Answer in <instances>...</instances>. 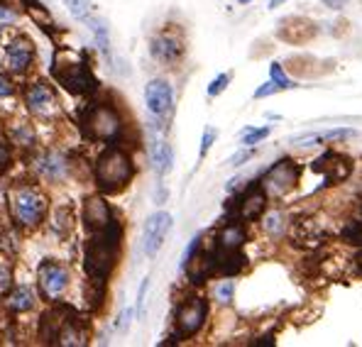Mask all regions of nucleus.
<instances>
[{
    "mask_svg": "<svg viewBox=\"0 0 362 347\" xmlns=\"http://www.w3.org/2000/svg\"><path fill=\"white\" fill-rule=\"evenodd\" d=\"M91 243L86 245V271L91 279H100L113 271L118 262V252H120V225L113 221L105 225L103 230L91 232Z\"/></svg>",
    "mask_w": 362,
    "mask_h": 347,
    "instance_id": "f257e3e1",
    "label": "nucleus"
},
{
    "mask_svg": "<svg viewBox=\"0 0 362 347\" xmlns=\"http://www.w3.org/2000/svg\"><path fill=\"white\" fill-rule=\"evenodd\" d=\"M132 174H135L132 159L127 157V152L118 147H108L96 161V181H98L100 191L105 193L123 191L130 183Z\"/></svg>",
    "mask_w": 362,
    "mask_h": 347,
    "instance_id": "f03ea898",
    "label": "nucleus"
},
{
    "mask_svg": "<svg viewBox=\"0 0 362 347\" xmlns=\"http://www.w3.org/2000/svg\"><path fill=\"white\" fill-rule=\"evenodd\" d=\"M83 127H86L88 137L100 139V142H116L120 137L123 122L116 108H110L105 103H98L94 108H88L83 115Z\"/></svg>",
    "mask_w": 362,
    "mask_h": 347,
    "instance_id": "7ed1b4c3",
    "label": "nucleus"
},
{
    "mask_svg": "<svg viewBox=\"0 0 362 347\" xmlns=\"http://www.w3.org/2000/svg\"><path fill=\"white\" fill-rule=\"evenodd\" d=\"M299 177H301V166L297 161L279 159L267 169L262 179V188L267 191V196H286L289 191L297 188Z\"/></svg>",
    "mask_w": 362,
    "mask_h": 347,
    "instance_id": "20e7f679",
    "label": "nucleus"
},
{
    "mask_svg": "<svg viewBox=\"0 0 362 347\" xmlns=\"http://www.w3.org/2000/svg\"><path fill=\"white\" fill-rule=\"evenodd\" d=\"M12 213L20 225L34 227L42 223L44 213H47V199L34 188H20L12 196Z\"/></svg>",
    "mask_w": 362,
    "mask_h": 347,
    "instance_id": "39448f33",
    "label": "nucleus"
},
{
    "mask_svg": "<svg viewBox=\"0 0 362 347\" xmlns=\"http://www.w3.org/2000/svg\"><path fill=\"white\" fill-rule=\"evenodd\" d=\"M209 318V303L201 296L184 298L176 309V337H191Z\"/></svg>",
    "mask_w": 362,
    "mask_h": 347,
    "instance_id": "423d86ee",
    "label": "nucleus"
},
{
    "mask_svg": "<svg viewBox=\"0 0 362 347\" xmlns=\"http://www.w3.org/2000/svg\"><path fill=\"white\" fill-rule=\"evenodd\" d=\"M311 169L319 171V174H323L328 183H343L345 179H350V174H352L355 166H352V159L348 155H341V152L328 149V152H323L319 159L313 161Z\"/></svg>",
    "mask_w": 362,
    "mask_h": 347,
    "instance_id": "0eeeda50",
    "label": "nucleus"
},
{
    "mask_svg": "<svg viewBox=\"0 0 362 347\" xmlns=\"http://www.w3.org/2000/svg\"><path fill=\"white\" fill-rule=\"evenodd\" d=\"M54 74L61 81V86L74 91V93H94L96 91V78L86 64H66V67L56 69Z\"/></svg>",
    "mask_w": 362,
    "mask_h": 347,
    "instance_id": "6e6552de",
    "label": "nucleus"
},
{
    "mask_svg": "<svg viewBox=\"0 0 362 347\" xmlns=\"http://www.w3.org/2000/svg\"><path fill=\"white\" fill-rule=\"evenodd\" d=\"M171 227V215L160 210V213H152L145 223V230H142V247L147 257H154L160 252L162 243H164L167 232Z\"/></svg>",
    "mask_w": 362,
    "mask_h": 347,
    "instance_id": "1a4fd4ad",
    "label": "nucleus"
},
{
    "mask_svg": "<svg viewBox=\"0 0 362 347\" xmlns=\"http://www.w3.org/2000/svg\"><path fill=\"white\" fill-rule=\"evenodd\" d=\"M66 287H69V271L59 262H44L39 267V289L44 298L56 301L66 291Z\"/></svg>",
    "mask_w": 362,
    "mask_h": 347,
    "instance_id": "9d476101",
    "label": "nucleus"
},
{
    "mask_svg": "<svg viewBox=\"0 0 362 347\" xmlns=\"http://www.w3.org/2000/svg\"><path fill=\"white\" fill-rule=\"evenodd\" d=\"M145 103H147L152 115H157V117L169 115L171 105H174V91H171L169 81H164V78L149 81L147 89H145Z\"/></svg>",
    "mask_w": 362,
    "mask_h": 347,
    "instance_id": "9b49d317",
    "label": "nucleus"
},
{
    "mask_svg": "<svg viewBox=\"0 0 362 347\" xmlns=\"http://www.w3.org/2000/svg\"><path fill=\"white\" fill-rule=\"evenodd\" d=\"M267 208V191L262 188V183H253L237 201L235 210L240 221H257L259 215Z\"/></svg>",
    "mask_w": 362,
    "mask_h": 347,
    "instance_id": "f8f14e48",
    "label": "nucleus"
},
{
    "mask_svg": "<svg viewBox=\"0 0 362 347\" xmlns=\"http://www.w3.org/2000/svg\"><path fill=\"white\" fill-rule=\"evenodd\" d=\"M313 34H316V27L306 17H286V20L279 23V30H277V37L289 42V45H304Z\"/></svg>",
    "mask_w": 362,
    "mask_h": 347,
    "instance_id": "ddd939ff",
    "label": "nucleus"
},
{
    "mask_svg": "<svg viewBox=\"0 0 362 347\" xmlns=\"http://www.w3.org/2000/svg\"><path fill=\"white\" fill-rule=\"evenodd\" d=\"M152 56L160 64H176L184 54V45H181V39L171 32H162L152 39V47H149Z\"/></svg>",
    "mask_w": 362,
    "mask_h": 347,
    "instance_id": "4468645a",
    "label": "nucleus"
},
{
    "mask_svg": "<svg viewBox=\"0 0 362 347\" xmlns=\"http://www.w3.org/2000/svg\"><path fill=\"white\" fill-rule=\"evenodd\" d=\"M32 59H34V47L30 39L17 37L6 47V61H8V67H10V71H15V74L28 71Z\"/></svg>",
    "mask_w": 362,
    "mask_h": 347,
    "instance_id": "2eb2a0df",
    "label": "nucleus"
},
{
    "mask_svg": "<svg viewBox=\"0 0 362 347\" xmlns=\"http://www.w3.org/2000/svg\"><path fill=\"white\" fill-rule=\"evenodd\" d=\"M113 221H116V218H113V213H110L108 203H105L103 199L94 196V199L86 201V205H83V225L91 232L103 230V227L110 225Z\"/></svg>",
    "mask_w": 362,
    "mask_h": 347,
    "instance_id": "dca6fc26",
    "label": "nucleus"
},
{
    "mask_svg": "<svg viewBox=\"0 0 362 347\" xmlns=\"http://www.w3.org/2000/svg\"><path fill=\"white\" fill-rule=\"evenodd\" d=\"M25 103H28V108L34 115H50L54 111V93H52L47 83H32L30 91L25 93Z\"/></svg>",
    "mask_w": 362,
    "mask_h": 347,
    "instance_id": "f3484780",
    "label": "nucleus"
},
{
    "mask_svg": "<svg viewBox=\"0 0 362 347\" xmlns=\"http://www.w3.org/2000/svg\"><path fill=\"white\" fill-rule=\"evenodd\" d=\"M291 237H294V243H297L299 247L313 249V247H319V245H323L326 232L321 230V225L316 221L304 218V221H299L297 225H294V235Z\"/></svg>",
    "mask_w": 362,
    "mask_h": 347,
    "instance_id": "a211bd4d",
    "label": "nucleus"
},
{
    "mask_svg": "<svg viewBox=\"0 0 362 347\" xmlns=\"http://www.w3.org/2000/svg\"><path fill=\"white\" fill-rule=\"evenodd\" d=\"M37 171L44 179H64L66 171H69V164H66V157L61 152H47L42 159H37Z\"/></svg>",
    "mask_w": 362,
    "mask_h": 347,
    "instance_id": "6ab92c4d",
    "label": "nucleus"
},
{
    "mask_svg": "<svg viewBox=\"0 0 362 347\" xmlns=\"http://www.w3.org/2000/svg\"><path fill=\"white\" fill-rule=\"evenodd\" d=\"M245 237H247V232L240 223H228V225L218 232L215 245H218V247H225V249H240L242 245H245Z\"/></svg>",
    "mask_w": 362,
    "mask_h": 347,
    "instance_id": "aec40b11",
    "label": "nucleus"
},
{
    "mask_svg": "<svg viewBox=\"0 0 362 347\" xmlns=\"http://www.w3.org/2000/svg\"><path fill=\"white\" fill-rule=\"evenodd\" d=\"M152 164L154 171L164 177L171 171V164H174V152H171V144L169 142H154L152 144Z\"/></svg>",
    "mask_w": 362,
    "mask_h": 347,
    "instance_id": "412c9836",
    "label": "nucleus"
},
{
    "mask_svg": "<svg viewBox=\"0 0 362 347\" xmlns=\"http://www.w3.org/2000/svg\"><path fill=\"white\" fill-rule=\"evenodd\" d=\"M8 306H10V311H15V313H25V311H30L34 306V293L30 291L28 287L15 289V291L10 293V298H8Z\"/></svg>",
    "mask_w": 362,
    "mask_h": 347,
    "instance_id": "4be33fe9",
    "label": "nucleus"
},
{
    "mask_svg": "<svg viewBox=\"0 0 362 347\" xmlns=\"http://www.w3.org/2000/svg\"><path fill=\"white\" fill-rule=\"evenodd\" d=\"M66 8H69V12H72L76 20H81V23H91L96 17V8L88 3V0H64Z\"/></svg>",
    "mask_w": 362,
    "mask_h": 347,
    "instance_id": "5701e85b",
    "label": "nucleus"
},
{
    "mask_svg": "<svg viewBox=\"0 0 362 347\" xmlns=\"http://www.w3.org/2000/svg\"><path fill=\"white\" fill-rule=\"evenodd\" d=\"M341 237L348 245H355V247H362V223L352 221L345 223V227L341 230Z\"/></svg>",
    "mask_w": 362,
    "mask_h": 347,
    "instance_id": "b1692460",
    "label": "nucleus"
},
{
    "mask_svg": "<svg viewBox=\"0 0 362 347\" xmlns=\"http://www.w3.org/2000/svg\"><path fill=\"white\" fill-rule=\"evenodd\" d=\"M264 230L269 232V235H281L284 232V215L281 213H269L267 218H264Z\"/></svg>",
    "mask_w": 362,
    "mask_h": 347,
    "instance_id": "393cba45",
    "label": "nucleus"
},
{
    "mask_svg": "<svg viewBox=\"0 0 362 347\" xmlns=\"http://www.w3.org/2000/svg\"><path fill=\"white\" fill-rule=\"evenodd\" d=\"M269 76H272V81H275L279 89H291V86H294V83L289 81V76H286L284 67H281L279 61H275V64L269 67Z\"/></svg>",
    "mask_w": 362,
    "mask_h": 347,
    "instance_id": "a878e982",
    "label": "nucleus"
},
{
    "mask_svg": "<svg viewBox=\"0 0 362 347\" xmlns=\"http://www.w3.org/2000/svg\"><path fill=\"white\" fill-rule=\"evenodd\" d=\"M272 133V127H259V130H245L242 133V144L245 147H255L257 142H262L267 135Z\"/></svg>",
    "mask_w": 362,
    "mask_h": 347,
    "instance_id": "bb28decb",
    "label": "nucleus"
},
{
    "mask_svg": "<svg viewBox=\"0 0 362 347\" xmlns=\"http://www.w3.org/2000/svg\"><path fill=\"white\" fill-rule=\"evenodd\" d=\"M228 83H231V74H220V76H215L209 86V96H220L225 89H228Z\"/></svg>",
    "mask_w": 362,
    "mask_h": 347,
    "instance_id": "cd10ccee",
    "label": "nucleus"
},
{
    "mask_svg": "<svg viewBox=\"0 0 362 347\" xmlns=\"http://www.w3.org/2000/svg\"><path fill=\"white\" fill-rule=\"evenodd\" d=\"M233 291H235V284H233V281H223V284L215 289V298H218L220 303H231Z\"/></svg>",
    "mask_w": 362,
    "mask_h": 347,
    "instance_id": "c85d7f7f",
    "label": "nucleus"
},
{
    "mask_svg": "<svg viewBox=\"0 0 362 347\" xmlns=\"http://www.w3.org/2000/svg\"><path fill=\"white\" fill-rule=\"evenodd\" d=\"M15 139H17V142H20V144H28V147H30V144L34 142V133H32V127H30V125H25V122H22L20 127H15Z\"/></svg>",
    "mask_w": 362,
    "mask_h": 347,
    "instance_id": "c756f323",
    "label": "nucleus"
},
{
    "mask_svg": "<svg viewBox=\"0 0 362 347\" xmlns=\"http://www.w3.org/2000/svg\"><path fill=\"white\" fill-rule=\"evenodd\" d=\"M10 281H12L10 267H8L6 262H0V296H3V293H8V289H10Z\"/></svg>",
    "mask_w": 362,
    "mask_h": 347,
    "instance_id": "7c9ffc66",
    "label": "nucleus"
},
{
    "mask_svg": "<svg viewBox=\"0 0 362 347\" xmlns=\"http://www.w3.org/2000/svg\"><path fill=\"white\" fill-rule=\"evenodd\" d=\"M277 91H281V89L277 86L275 81H272V78H269L267 83H262V86H259V89L255 91V98H267V96H275Z\"/></svg>",
    "mask_w": 362,
    "mask_h": 347,
    "instance_id": "2f4dec72",
    "label": "nucleus"
},
{
    "mask_svg": "<svg viewBox=\"0 0 362 347\" xmlns=\"http://www.w3.org/2000/svg\"><path fill=\"white\" fill-rule=\"evenodd\" d=\"M215 135L218 133H215L213 127H206V133H203V139H201V157L209 155V149H211V144H213Z\"/></svg>",
    "mask_w": 362,
    "mask_h": 347,
    "instance_id": "473e14b6",
    "label": "nucleus"
},
{
    "mask_svg": "<svg viewBox=\"0 0 362 347\" xmlns=\"http://www.w3.org/2000/svg\"><path fill=\"white\" fill-rule=\"evenodd\" d=\"M253 155H255L253 149H242V152H237V155L233 157V159H231V164H233V166H240L242 161H247V159H250V157H253Z\"/></svg>",
    "mask_w": 362,
    "mask_h": 347,
    "instance_id": "72a5a7b5",
    "label": "nucleus"
},
{
    "mask_svg": "<svg viewBox=\"0 0 362 347\" xmlns=\"http://www.w3.org/2000/svg\"><path fill=\"white\" fill-rule=\"evenodd\" d=\"M147 287H149V279H145L142 281V287H140V293H138V311L142 313V306H145V291H147Z\"/></svg>",
    "mask_w": 362,
    "mask_h": 347,
    "instance_id": "f704fd0d",
    "label": "nucleus"
},
{
    "mask_svg": "<svg viewBox=\"0 0 362 347\" xmlns=\"http://www.w3.org/2000/svg\"><path fill=\"white\" fill-rule=\"evenodd\" d=\"M323 5L330 8V10H343L348 5V0H323Z\"/></svg>",
    "mask_w": 362,
    "mask_h": 347,
    "instance_id": "c9c22d12",
    "label": "nucleus"
},
{
    "mask_svg": "<svg viewBox=\"0 0 362 347\" xmlns=\"http://www.w3.org/2000/svg\"><path fill=\"white\" fill-rule=\"evenodd\" d=\"M12 93V86L8 83L6 76H0V98H6V96Z\"/></svg>",
    "mask_w": 362,
    "mask_h": 347,
    "instance_id": "e433bc0d",
    "label": "nucleus"
},
{
    "mask_svg": "<svg viewBox=\"0 0 362 347\" xmlns=\"http://www.w3.org/2000/svg\"><path fill=\"white\" fill-rule=\"evenodd\" d=\"M352 262H355L357 271H360V274H362V249H360V252H357V254H355V259H352Z\"/></svg>",
    "mask_w": 362,
    "mask_h": 347,
    "instance_id": "4c0bfd02",
    "label": "nucleus"
},
{
    "mask_svg": "<svg viewBox=\"0 0 362 347\" xmlns=\"http://www.w3.org/2000/svg\"><path fill=\"white\" fill-rule=\"evenodd\" d=\"M286 0H269V8H272V10H275V8H279V5H284Z\"/></svg>",
    "mask_w": 362,
    "mask_h": 347,
    "instance_id": "58836bf2",
    "label": "nucleus"
},
{
    "mask_svg": "<svg viewBox=\"0 0 362 347\" xmlns=\"http://www.w3.org/2000/svg\"><path fill=\"white\" fill-rule=\"evenodd\" d=\"M237 3H242V5H245V3H253V0H237Z\"/></svg>",
    "mask_w": 362,
    "mask_h": 347,
    "instance_id": "ea45409f",
    "label": "nucleus"
}]
</instances>
